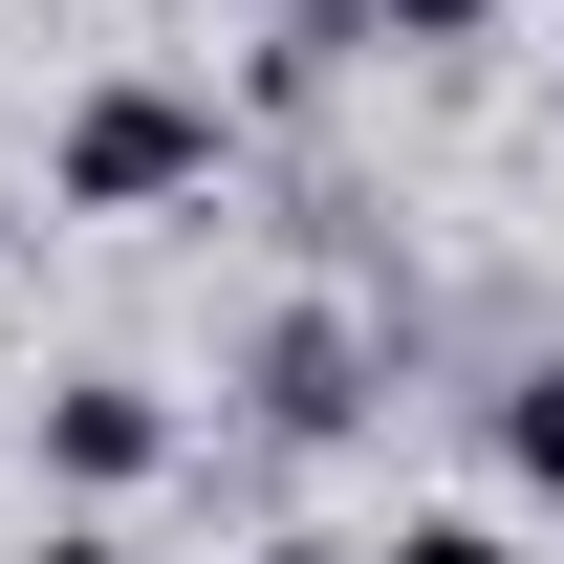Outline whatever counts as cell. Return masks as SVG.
Wrapping results in <instances>:
<instances>
[{
    "instance_id": "4",
    "label": "cell",
    "mask_w": 564,
    "mask_h": 564,
    "mask_svg": "<svg viewBox=\"0 0 564 564\" xmlns=\"http://www.w3.org/2000/svg\"><path fill=\"white\" fill-rule=\"evenodd\" d=\"M348 66H369V0H282V22H261V87H282V109L348 87Z\"/></svg>"
},
{
    "instance_id": "1",
    "label": "cell",
    "mask_w": 564,
    "mask_h": 564,
    "mask_svg": "<svg viewBox=\"0 0 564 564\" xmlns=\"http://www.w3.org/2000/svg\"><path fill=\"white\" fill-rule=\"evenodd\" d=\"M239 174V109H217L196 66H109L66 87V131H44V217H174Z\"/></svg>"
},
{
    "instance_id": "6",
    "label": "cell",
    "mask_w": 564,
    "mask_h": 564,
    "mask_svg": "<svg viewBox=\"0 0 564 564\" xmlns=\"http://www.w3.org/2000/svg\"><path fill=\"white\" fill-rule=\"evenodd\" d=\"M521 0H369V44H413V66H456V44H499Z\"/></svg>"
},
{
    "instance_id": "9",
    "label": "cell",
    "mask_w": 564,
    "mask_h": 564,
    "mask_svg": "<svg viewBox=\"0 0 564 564\" xmlns=\"http://www.w3.org/2000/svg\"><path fill=\"white\" fill-rule=\"evenodd\" d=\"M261 564H391V543H348V521H282V543Z\"/></svg>"
},
{
    "instance_id": "7",
    "label": "cell",
    "mask_w": 564,
    "mask_h": 564,
    "mask_svg": "<svg viewBox=\"0 0 564 564\" xmlns=\"http://www.w3.org/2000/svg\"><path fill=\"white\" fill-rule=\"evenodd\" d=\"M391 564H521V521H478V499H434V521H391Z\"/></svg>"
},
{
    "instance_id": "3",
    "label": "cell",
    "mask_w": 564,
    "mask_h": 564,
    "mask_svg": "<svg viewBox=\"0 0 564 564\" xmlns=\"http://www.w3.org/2000/svg\"><path fill=\"white\" fill-rule=\"evenodd\" d=\"M44 478H66L87 521L152 499V478H174V391H152V369H66V391H44Z\"/></svg>"
},
{
    "instance_id": "8",
    "label": "cell",
    "mask_w": 564,
    "mask_h": 564,
    "mask_svg": "<svg viewBox=\"0 0 564 564\" xmlns=\"http://www.w3.org/2000/svg\"><path fill=\"white\" fill-rule=\"evenodd\" d=\"M22 564H152V543H131V521H44Z\"/></svg>"
},
{
    "instance_id": "2",
    "label": "cell",
    "mask_w": 564,
    "mask_h": 564,
    "mask_svg": "<svg viewBox=\"0 0 564 564\" xmlns=\"http://www.w3.org/2000/svg\"><path fill=\"white\" fill-rule=\"evenodd\" d=\"M239 413H261L282 456H326V434H369V413H391V326H369V304H282L261 348H239Z\"/></svg>"
},
{
    "instance_id": "5",
    "label": "cell",
    "mask_w": 564,
    "mask_h": 564,
    "mask_svg": "<svg viewBox=\"0 0 564 564\" xmlns=\"http://www.w3.org/2000/svg\"><path fill=\"white\" fill-rule=\"evenodd\" d=\"M499 478L564 499V348H543V369H499Z\"/></svg>"
}]
</instances>
